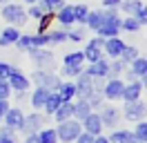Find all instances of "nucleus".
<instances>
[{
  "label": "nucleus",
  "instance_id": "1",
  "mask_svg": "<svg viewBox=\"0 0 147 143\" xmlns=\"http://www.w3.org/2000/svg\"><path fill=\"white\" fill-rule=\"evenodd\" d=\"M0 18L2 20H7L11 27H22V25H27V9L22 7V5H18V2H7V5H2L0 7Z\"/></svg>",
  "mask_w": 147,
  "mask_h": 143
},
{
  "label": "nucleus",
  "instance_id": "2",
  "mask_svg": "<svg viewBox=\"0 0 147 143\" xmlns=\"http://www.w3.org/2000/svg\"><path fill=\"white\" fill-rule=\"evenodd\" d=\"M120 14L116 9H105V20H102V25L96 29V36H100V38H116L120 36Z\"/></svg>",
  "mask_w": 147,
  "mask_h": 143
},
{
  "label": "nucleus",
  "instance_id": "3",
  "mask_svg": "<svg viewBox=\"0 0 147 143\" xmlns=\"http://www.w3.org/2000/svg\"><path fill=\"white\" fill-rule=\"evenodd\" d=\"M80 132H83V123L76 121V118H67L63 123H58V127H56L58 141H63V143H74Z\"/></svg>",
  "mask_w": 147,
  "mask_h": 143
},
{
  "label": "nucleus",
  "instance_id": "4",
  "mask_svg": "<svg viewBox=\"0 0 147 143\" xmlns=\"http://www.w3.org/2000/svg\"><path fill=\"white\" fill-rule=\"evenodd\" d=\"M31 80L36 83L38 87H47L49 92H56V89L63 85V76L54 74V72H49V69H36L31 74Z\"/></svg>",
  "mask_w": 147,
  "mask_h": 143
},
{
  "label": "nucleus",
  "instance_id": "5",
  "mask_svg": "<svg viewBox=\"0 0 147 143\" xmlns=\"http://www.w3.org/2000/svg\"><path fill=\"white\" fill-rule=\"evenodd\" d=\"M98 110H100L98 114H100V121H102V125H105V127H118L120 118H123V112H120L114 103H107V101H105Z\"/></svg>",
  "mask_w": 147,
  "mask_h": 143
},
{
  "label": "nucleus",
  "instance_id": "6",
  "mask_svg": "<svg viewBox=\"0 0 147 143\" xmlns=\"http://www.w3.org/2000/svg\"><path fill=\"white\" fill-rule=\"evenodd\" d=\"M27 54L38 69H51L54 67V54L49 52L47 47H31Z\"/></svg>",
  "mask_w": 147,
  "mask_h": 143
},
{
  "label": "nucleus",
  "instance_id": "7",
  "mask_svg": "<svg viewBox=\"0 0 147 143\" xmlns=\"http://www.w3.org/2000/svg\"><path fill=\"white\" fill-rule=\"evenodd\" d=\"M123 116L131 121V123H138V121H143L147 116V103H143L140 98L138 101H131V103H125L123 107Z\"/></svg>",
  "mask_w": 147,
  "mask_h": 143
},
{
  "label": "nucleus",
  "instance_id": "8",
  "mask_svg": "<svg viewBox=\"0 0 147 143\" xmlns=\"http://www.w3.org/2000/svg\"><path fill=\"white\" fill-rule=\"evenodd\" d=\"M123 89H125V80L123 78H107L105 87H102V96H105L107 103H114V101L123 98Z\"/></svg>",
  "mask_w": 147,
  "mask_h": 143
},
{
  "label": "nucleus",
  "instance_id": "9",
  "mask_svg": "<svg viewBox=\"0 0 147 143\" xmlns=\"http://www.w3.org/2000/svg\"><path fill=\"white\" fill-rule=\"evenodd\" d=\"M7 83H9L11 92H29V87H31V78L27 74H22V69H18V67L11 69Z\"/></svg>",
  "mask_w": 147,
  "mask_h": 143
},
{
  "label": "nucleus",
  "instance_id": "10",
  "mask_svg": "<svg viewBox=\"0 0 147 143\" xmlns=\"http://www.w3.org/2000/svg\"><path fill=\"white\" fill-rule=\"evenodd\" d=\"M102 45H105V38H100V36H94L92 40L87 43V47L83 49L85 61H89V63L100 61V58H102Z\"/></svg>",
  "mask_w": 147,
  "mask_h": 143
},
{
  "label": "nucleus",
  "instance_id": "11",
  "mask_svg": "<svg viewBox=\"0 0 147 143\" xmlns=\"http://www.w3.org/2000/svg\"><path fill=\"white\" fill-rule=\"evenodd\" d=\"M74 85H76V96L78 98H89L94 92V78L92 76H87L83 69V74H78L76 80H74Z\"/></svg>",
  "mask_w": 147,
  "mask_h": 143
},
{
  "label": "nucleus",
  "instance_id": "12",
  "mask_svg": "<svg viewBox=\"0 0 147 143\" xmlns=\"http://www.w3.org/2000/svg\"><path fill=\"white\" fill-rule=\"evenodd\" d=\"M80 123H83V130H85V132H89L92 136L102 134V127H105V125H102V121H100V114H98V112H89V114L85 116Z\"/></svg>",
  "mask_w": 147,
  "mask_h": 143
},
{
  "label": "nucleus",
  "instance_id": "13",
  "mask_svg": "<svg viewBox=\"0 0 147 143\" xmlns=\"http://www.w3.org/2000/svg\"><path fill=\"white\" fill-rule=\"evenodd\" d=\"M40 127H45V116L40 114V112H31V114L25 116V123H22L20 132L34 134V132H40Z\"/></svg>",
  "mask_w": 147,
  "mask_h": 143
},
{
  "label": "nucleus",
  "instance_id": "14",
  "mask_svg": "<svg viewBox=\"0 0 147 143\" xmlns=\"http://www.w3.org/2000/svg\"><path fill=\"white\" fill-rule=\"evenodd\" d=\"M85 74L92 76V78H109V61L102 56L100 61L89 63V67L85 69Z\"/></svg>",
  "mask_w": 147,
  "mask_h": 143
},
{
  "label": "nucleus",
  "instance_id": "15",
  "mask_svg": "<svg viewBox=\"0 0 147 143\" xmlns=\"http://www.w3.org/2000/svg\"><path fill=\"white\" fill-rule=\"evenodd\" d=\"M2 121H5V125L11 127V130H22L25 114H22V110H20V107H9V110L5 112V116H2Z\"/></svg>",
  "mask_w": 147,
  "mask_h": 143
},
{
  "label": "nucleus",
  "instance_id": "16",
  "mask_svg": "<svg viewBox=\"0 0 147 143\" xmlns=\"http://www.w3.org/2000/svg\"><path fill=\"white\" fill-rule=\"evenodd\" d=\"M125 49V43H123V38H105V45H102V54L105 56H109V58H120V54Z\"/></svg>",
  "mask_w": 147,
  "mask_h": 143
},
{
  "label": "nucleus",
  "instance_id": "17",
  "mask_svg": "<svg viewBox=\"0 0 147 143\" xmlns=\"http://www.w3.org/2000/svg\"><path fill=\"white\" fill-rule=\"evenodd\" d=\"M140 94H143V83H140V78L129 80V83H125V89H123V98H120V101L131 103V101H138Z\"/></svg>",
  "mask_w": 147,
  "mask_h": 143
},
{
  "label": "nucleus",
  "instance_id": "18",
  "mask_svg": "<svg viewBox=\"0 0 147 143\" xmlns=\"http://www.w3.org/2000/svg\"><path fill=\"white\" fill-rule=\"evenodd\" d=\"M56 20L60 22V27H65V29H71V25H76V16H74V5H67V2H65L63 7L56 11Z\"/></svg>",
  "mask_w": 147,
  "mask_h": 143
},
{
  "label": "nucleus",
  "instance_id": "19",
  "mask_svg": "<svg viewBox=\"0 0 147 143\" xmlns=\"http://www.w3.org/2000/svg\"><path fill=\"white\" fill-rule=\"evenodd\" d=\"M20 38V29L18 27H5L0 31V47H9V45H16V40Z\"/></svg>",
  "mask_w": 147,
  "mask_h": 143
},
{
  "label": "nucleus",
  "instance_id": "20",
  "mask_svg": "<svg viewBox=\"0 0 147 143\" xmlns=\"http://www.w3.org/2000/svg\"><path fill=\"white\" fill-rule=\"evenodd\" d=\"M107 141L109 143H140L134 136V132H129V130H114V132L107 136Z\"/></svg>",
  "mask_w": 147,
  "mask_h": 143
},
{
  "label": "nucleus",
  "instance_id": "21",
  "mask_svg": "<svg viewBox=\"0 0 147 143\" xmlns=\"http://www.w3.org/2000/svg\"><path fill=\"white\" fill-rule=\"evenodd\" d=\"M54 118H56V123H63L67 118H74V101H63L58 105V110L54 112Z\"/></svg>",
  "mask_w": 147,
  "mask_h": 143
},
{
  "label": "nucleus",
  "instance_id": "22",
  "mask_svg": "<svg viewBox=\"0 0 147 143\" xmlns=\"http://www.w3.org/2000/svg\"><path fill=\"white\" fill-rule=\"evenodd\" d=\"M102 20H105V9H89V14H87V20H85V27L87 29H92V31H96L98 27L102 25Z\"/></svg>",
  "mask_w": 147,
  "mask_h": 143
},
{
  "label": "nucleus",
  "instance_id": "23",
  "mask_svg": "<svg viewBox=\"0 0 147 143\" xmlns=\"http://www.w3.org/2000/svg\"><path fill=\"white\" fill-rule=\"evenodd\" d=\"M89 112H94V110H92V105H89L87 98H78V101H74V118H76V121H83Z\"/></svg>",
  "mask_w": 147,
  "mask_h": 143
},
{
  "label": "nucleus",
  "instance_id": "24",
  "mask_svg": "<svg viewBox=\"0 0 147 143\" xmlns=\"http://www.w3.org/2000/svg\"><path fill=\"white\" fill-rule=\"evenodd\" d=\"M47 96H49V89L47 87H36L31 92V107H34V110H42Z\"/></svg>",
  "mask_w": 147,
  "mask_h": 143
},
{
  "label": "nucleus",
  "instance_id": "25",
  "mask_svg": "<svg viewBox=\"0 0 147 143\" xmlns=\"http://www.w3.org/2000/svg\"><path fill=\"white\" fill-rule=\"evenodd\" d=\"M143 5H145L143 0H123V2H120V7H118V11H123L125 16H136Z\"/></svg>",
  "mask_w": 147,
  "mask_h": 143
},
{
  "label": "nucleus",
  "instance_id": "26",
  "mask_svg": "<svg viewBox=\"0 0 147 143\" xmlns=\"http://www.w3.org/2000/svg\"><path fill=\"white\" fill-rule=\"evenodd\" d=\"M129 72H131L136 78H143V76L147 74V58H143V56L134 58V61L129 63Z\"/></svg>",
  "mask_w": 147,
  "mask_h": 143
},
{
  "label": "nucleus",
  "instance_id": "27",
  "mask_svg": "<svg viewBox=\"0 0 147 143\" xmlns=\"http://www.w3.org/2000/svg\"><path fill=\"white\" fill-rule=\"evenodd\" d=\"M63 103V98H60V94L58 92H49V96H47V101H45V114H49V116H54V112L58 110V105Z\"/></svg>",
  "mask_w": 147,
  "mask_h": 143
},
{
  "label": "nucleus",
  "instance_id": "28",
  "mask_svg": "<svg viewBox=\"0 0 147 143\" xmlns=\"http://www.w3.org/2000/svg\"><path fill=\"white\" fill-rule=\"evenodd\" d=\"M129 65L120 58H109V78H120V74H125Z\"/></svg>",
  "mask_w": 147,
  "mask_h": 143
},
{
  "label": "nucleus",
  "instance_id": "29",
  "mask_svg": "<svg viewBox=\"0 0 147 143\" xmlns=\"http://www.w3.org/2000/svg\"><path fill=\"white\" fill-rule=\"evenodd\" d=\"M63 101H74L76 98V85H74V80H63V85L56 89Z\"/></svg>",
  "mask_w": 147,
  "mask_h": 143
},
{
  "label": "nucleus",
  "instance_id": "30",
  "mask_svg": "<svg viewBox=\"0 0 147 143\" xmlns=\"http://www.w3.org/2000/svg\"><path fill=\"white\" fill-rule=\"evenodd\" d=\"M140 29V22L136 20V16H125L120 20V31H129V34H136Z\"/></svg>",
  "mask_w": 147,
  "mask_h": 143
},
{
  "label": "nucleus",
  "instance_id": "31",
  "mask_svg": "<svg viewBox=\"0 0 147 143\" xmlns=\"http://www.w3.org/2000/svg\"><path fill=\"white\" fill-rule=\"evenodd\" d=\"M54 20H56V14H47V11H45L42 16L38 18V34H47Z\"/></svg>",
  "mask_w": 147,
  "mask_h": 143
},
{
  "label": "nucleus",
  "instance_id": "32",
  "mask_svg": "<svg viewBox=\"0 0 147 143\" xmlns=\"http://www.w3.org/2000/svg\"><path fill=\"white\" fill-rule=\"evenodd\" d=\"M67 31L69 29H65V27H60V29H54V31H47V36H49V45H60L67 40Z\"/></svg>",
  "mask_w": 147,
  "mask_h": 143
},
{
  "label": "nucleus",
  "instance_id": "33",
  "mask_svg": "<svg viewBox=\"0 0 147 143\" xmlns=\"http://www.w3.org/2000/svg\"><path fill=\"white\" fill-rule=\"evenodd\" d=\"M38 139H40V143H58L56 127H42V130L38 132Z\"/></svg>",
  "mask_w": 147,
  "mask_h": 143
},
{
  "label": "nucleus",
  "instance_id": "34",
  "mask_svg": "<svg viewBox=\"0 0 147 143\" xmlns=\"http://www.w3.org/2000/svg\"><path fill=\"white\" fill-rule=\"evenodd\" d=\"M63 65H85V54L83 52H69V54H65Z\"/></svg>",
  "mask_w": 147,
  "mask_h": 143
},
{
  "label": "nucleus",
  "instance_id": "35",
  "mask_svg": "<svg viewBox=\"0 0 147 143\" xmlns=\"http://www.w3.org/2000/svg\"><path fill=\"white\" fill-rule=\"evenodd\" d=\"M85 34H87V27L80 25V27H76V29H69V31H67V40L80 43V40H85Z\"/></svg>",
  "mask_w": 147,
  "mask_h": 143
},
{
  "label": "nucleus",
  "instance_id": "36",
  "mask_svg": "<svg viewBox=\"0 0 147 143\" xmlns=\"http://www.w3.org/2000/svg\"><path fill=\"white\" fill-rule=\"evenodd\" d=\"M138 56H140L138 47H134V45H125V49H123V54H120V61H125L129 65V63L134 61V58H138Z\"/></svg>",
  "mask_w": 147,
  "mask_h": 143
},
{
  "label": "nucleus",
  "instance_id": "37",
  "mask_svg": "<svg viewBox=\"0 0 147 143\" xmlns=\"http://www.w3.org/2000/svg\"><path fill=\"white\" fill-rule=\"evenodd\" d=\"M87 14H89V7H87V5H74L76 25H85V20H87Z\"/></svg>",
  "mask_w": 147,
  "mask_h": 143
},
{
  "label": "nucleus",
  "instance_id": "38",
  "mask_svg": "<svg viewBox=\"0 0 147 143\" xmlns=\"http://www.w3.org/2000/svg\"><path fill=\"white\" fill-rule=\"evenodd\" d=\"M83 65H63V72H60V76L65 78H76L78 74H83Z\"/></svg>",
  "mask_w": 147,
  "mask_h": 143
},
{
  "label": "nucleus",
  "instance_id": "39",
  "mask_svg": "<svg viewBox=\"0 0 147 143\" xmlns=\"http://www.w3.org/2000/svg\"><path fill=\"white\" fill-rule=\"evenodd\" d=\"M63 5H65V0H40V7L45 9L47 14H56Z\"/></svg>",
  "mask_w": 147,
  "mask_h": 143
},
{
  "label": "nucleus",
  "instance_id": "40",
  "mask_svg": "<svg viewBox=\"0 0 147 143\" xmlns=\"http://www.w3.org/2000/svg\"><path fill=\"white\" fill-rule=\"evenodd\" d=\"M0 143H18L16 139V130H11V127H0Z\"/></svg>",
  "mask_w": 147,
  "mask_h": 143
},
{
  "label": "nucleus",
  "instance_id": "41",
  "mask_svg": "<svg viewBox=\"0 0 147 143\" xmlns=\"http://www.w3.org/2000/svg\"><path fill=\"white\" fill-rule=\"evenodd\" d=\"M134 136H136L140 143H147V121H145V118L136 123V127H134Z\"/></svg>",
  "mask_w": 147,
  "mask_h": 143
},
{
  "label": "nucleus",
  "instance_id": "42",
  "mask_svg": "<svg viewBox=\"0 0 147 143\" xmlns=\"http://www.w3.org/2000/svg\"><path fill=\"white\" fill-rule=\"evenodd\" d=\"M16 47L22 49V52H29L34 45H31V34H20V38L16 40Z\"/></svg>",
  "mask_w": 147,
  "mask_h": 143
},
{
  "label": "nucleus",
  "instance_id": "43",
  "mask_svg": "<svg viewBox=\"0 0 147 143\" xmlns=\"http://www.w3.org/2000/svg\"><path fill=\"white\" fill-rule=\"evenodd\" d=\"M87 101H89L92 110H98V107L105 103V96H102V92H96V89H94V92H92V96L87 98Z\"/></svg>",
  "mask_w": 147,
  "mask_h": 143
},
{
  "label": "nucleus",
  "instance_id": "44",
  "mask_svg": "<svg viewBox=\"0 0 147 143\" xmlns=\"http://www.w3.org/2000/svg\"><path fill=\"white\" fill-rule=\"evenodd\" d=\"M31 45L34 47H47L49 45V36L47 34H34L31 36Z\"/></svg>",
  "mask_w": 147,
  "mask_h": 143
},
{
  "label": "nucleus",
  "instance_id": "45",
  "mask_svg": "<svg viewBox=\"0 0 147 143\" xmlns=\"http://www.w3.org/2000/svg\"><path fill=\"white\" fill-rule=\"evenodd\" d=\"M42 14H45V9L40 7V2H36V5H29V9H27V16L34 18V20H38Z\"/></svg>",
  "mask_w": 147,
  "mask_h": 143
},
{
  "label": "nucleus",
  "instance_id": "46",
  "mask_svg": "<svg viewBox=\"0 0 147 143\" xmlns=\"http://www.w3.org/2000/svg\"><path fill=\"white\" fill-rule=\"evenodd\" d=\"M11 96V87H9V83L5 78H0V98H5V101H9Z\"/></svg>",
  "mask_w": 147,
  "mask_h": 143
},
{
  "label": "nucleus",
  "instance_id": "47",
  "mask_svg": "<svg viewBox=\"0 0 147 143\" xmlns=\"http://www.w3.org/2000/svg\"><path fill=\"white\" fill-rule=\"evenodd\" d=\"M11 69H13V65H9V63H5V61H0V78H9V74Z\"/></svg>",
  "mask_w": 147,
  "mask_h": 143
},
{
  "label": "nucleus",
  "instance_id": "48",
  "mask_svg": "<svg viewBox=\"0 0 147 143\" xmlns=\"http://www.w3.org/2000/svg\"><path fill=\"white\" fill-rule=\"evenodd\" d=\"M136 20L140 22V27H147V5L140 7V11L136 14Z\"/></svg>",
  "mask_w": 147,
  "mask_h": 143
},
{
  "label": "nucleus",
  "instance_id": "49",
  "mask_svg": "<svg viewBox=\"0 0 147 143\" xmlns=\"http://www.w3.org/2000/svg\"><path fill=\"white\" fill-rule=\"evenodd\" d=\"M76 143H94V136H92L89 132H85V130H83V132L78 134V139H76Z\"/></svg>",
  "mask_w": 147,
  "mask_h": 143
},
{
  "label": "nucleus",
  "instance_id": "50",
  "mask_svg": "<svg viewBox=\"0 0 147 143\" xmlns=\"http://www.w3.org/2000/svg\"><path fill=\"white\" fill-rule=\"evenodd\" d=\"M120 2H123V0H102V9H116V11H118Z\"/></svg>",
  "mask_w": 147,
  "mask_h": 143
},
{
  "label": "nucleus",
  "instance_id": "51",
  "mask_svg": "<svg viewBox=\"0 0 147 143\" xmlns=\"http://www.w3.org/2000/svg\"><path fill=\"white\" fill-rule=\"evenodd\" d=\"M9 101H5V98H0V121H2V116H5V112L9 110Z\"/></svg>",
  "mask_w": 147,
  "mask_h": 143
},
{
  "label": "nucleus",
  "instance_id": "52",
  "mask_svg": "<svg viewBox=\"0 0 147 143\" xmlns=\"http://www.w3.org/2000/svg\"><path fill=\"white\" fill-rule=\"evenodd\" d=\"M25 143H40V139H38V132H34V134H27Z\"/></svg>",
  "mask_w": 147,
  "mask_h": 143
},
{
  "label": "nucleus",
  "instance_id": "53",
  "mask_svg": "<svg viewBox=\"0 0 147 143\" xmlns=\"http://www.w3.org/2000/svg\"><path fill=\"white\" fill-rule=\"evenodd\" d=\"M94 143H109V141H107V136L98 134V136H94Z\"/></svg>",
  "mask_w": 147,
  "mask_h": 143
},
{
  "label": "nucleus",
  "instance_id": "54",
  "mask_svg": "<svg viewBox=\"0 0 147 143\" xmlns=\"http://www.w3.org/2000/svg\"><path fill=\"white\" fill-rule=\"evenodd\" d=\"M140 83H143V89H147V74L143 76V78H140Z\"/></svg>",
  "mask_w": 147,
  "mask_h": 143
},
{
  "label": "nucleus",
  "instance_id": "55",
  "mask_svg": "<svg viewBox=\"0 0 147 143\" xmlns=\"http://www.w3.org/2000/svg\"><path fill=\"white\" fill-rule=\"evenodd\" d=\"M22 2H27V5H36V2H40V0H22Z\"/></svg>",
  "mask_w": 147,
  "mask_h": 143
},
{
  "label": "nucleus",
  "instance_id": "56",
  "mask_svg": "<svg viewBox=\"0 0 147 143\" xmlns=\"http://www.w3.org/2000/svg\"><path fill=\"white\" fill-rule=\"evenodd\" d=\"M7 2H11V0H0V7H2V5H7Z\"/></svg>",
  "mask_w": 147,
  "mask_h": 143
}]
</instances>
